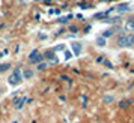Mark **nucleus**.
<instances>
[{"mask_svg":"<svg viewBox=\"0 0 134 123\" xmlns=\"http://www.w3.org/2000/svg\"><path fill=\"white\" fill-rule=\"evenodd\" d=\"M118 47L121 48H128V39H127V33H119V36L116 39Z\"/></svg>","mask_w":134,"mask_h":123,"instance_id":"obj_1","label":"nucleus"},{"mask_svg":"<svg viewBox=\"0 0 134 123\" xmlns=\"http://www.w3.org/2000/svg\"><path fill=\"white\" fill-rule=\"evenodd\" d=\"M20 81H21V74H20V69H15V72H14V74L9 77V84L15 86V84H18Z\"/></svg>","mask_w":134,"mask_h":123,"instance_id":"obj_2","label":"nucleus"},{"mask_svg":"<svg viewBox=\"0 0 134 123\" xmlns=\"http://www.w3.org/2000/svg\"><path fill=\"white\" fill-rule=\"evenodd\" d=\"M124 30L133 33L134 32V18H128L127 21H125V24H124Z\"/></svg>","mask_w":134,"mask_h":123,"instance_id":"obj_3","label":"nucleus"},{"mask_svg":"<svg viewBox=\"0 0 134 123\" xmlns=\"http://www.w3.org/2000/svg\"><path fill=\"white\" fill-rule=\"evenodd\" d=\"M127 39H128V48L134 45V33H128L127 35Z\"/></svg>","mask_w":134,"mask_h":123,"instance_id":"obj_4","label":"nucleus"},{"mask_svg":"<svg viewBox=\"0 0 134 123\" xmlns=\"http://www.w3.org/2000/svg\"><path fill=\"white\" fill-rule=\"evenodd\" d=\"M42 59H44V56H42V54H36L30 62H32V63H41V62H42Z\"/></svg>","mask_w":134,"mask_h":123,"instance_id":"obj_5","label":"nucleus"},{"mask_svg":"<svg viewBox=\"0 0 134 123\" xmlns=\"http://www.w3.org/2000/svg\"><path fill=\"white\" fill-rule=\"evenodd\" d=\"M72 50H74V53H75V56H77V54H80V50H81V45H80V44H77V42H74V44H72Z\"/></svg>","mask_w":134,"mask_h":123,"instance_id":"obj_6","label":"nucleus"},{"mask_svg":"<svg viewBox=\"0 0 134 123\" xmlns=\"http://www.w3.org/2000/svg\"><path fill=\"white\" fill-rule=\"evenodd\" d=\"M9 68H11L9 63H2V65H0V72H5V71H8Z\"/></svg>","mask_w":134,"mask_h":123,"instance_id":"obj_7","label":"nucleus"},{"mask_svg":"<svg viewBox=\"0 0 134 123\" xmlns=\"http://www.w3.org/2000/svg\"><path fill=\"white\" fill-rule=\"evenodd\" d=\"M113 101H115V98H113L111 95H107V96H104V102H105V104H111Z\"/></svg>","mask_w":134,"mask_h":123,"instance_id":"obj_8","label":"nucleus"},{"mask_svg":"<svg viewBox=\"0 0 134 123\" xmlns=\"http://www.w3.org/2000/svg\"><path fill=\"white\" fill-rule=\"evenodd\" d=\"M47 66H48V65H47V63H45V62H41V63H38L36 69H38V71H44V69L47 68Z\"/></svg>","mask_w":134,"mask_h":123,"instance_id":"obj_9","label":"nucleus"},{"mask_svg":"<svg viewBox=\"0 0 134 123\" xmlns=\"http://www.w3.org/2000/svg\"><path fill=\"white\" fill-rule=\"evenodd\" d=\"M130 104H131V101H122V102H119V107H121V108H125V107H128Z\"/></svg>","mask_w":134,"mask_h":123,"instance_id":"obj_10","label":"nucleus"},{"mask_svg":"<svg viewBox=\"0 0 134 123\" xmlns=\"http://www.w3.org/2000/svg\"><path fill=\"white\" fill-rule=\"evenodd\" d=\"M32 75H33V72H32V71H26L24 74H23V77H24L26 80H29V78H32Z\"/></svg>","mask_w":134,"mask_h":123,"instance_id":"obj_11","label":"nucleus"},{"mask_svg":"<svg viewBox=\"0 0 134 123\" xmlns=\"http://www.w3.org/2000/svg\"><path fill=\"white\" fill-rule=\"evenodd\" d=\"M26 101H27V98H21L18 101V104H17V108H21V107H23V104H24Z\"/></svg>","mask_w":134,"mask_h":123,"instance_id":"obj_12","label":"nucleus"},{"mask_svg":"<svg viewBox=\"0 0 134 123\" xmlns=\"http://www.w3.org/2000/svg\"><path fill=\"white\" fill-rule=\"evenodd\" d=\"M113 35V30H107V32H104V38H109Z\"/></svg>","mask_w":134,"mask_h":123,"instance_id":"obj_13","label":"nucleus"},{"mask_svg":"<svg viewBox=\"0 0 134 123\" xmlns=\"http://www.w3.org/2000/svg\"><path fill=\"white\" fill-rule=\"evenodd\" d=\"M69 30L72 32V33H77V32H79V27H75V26H71V27H69Z\"/></svg>","mask_w":134,"mask_h":123,"instance_id":"obj_14","label":"nucleus"},{"mask_svg":"<svg viewBox=\"0 0 134 123\" xmlns=\"http://www.w3.org/2000/svg\"><path fill=\"white\" fill-rule=\"evenodd\" d=\"M98 44H99V45H105V41H104V38H98Z\"/></svg>","mask_w":134,"mask_h":123,"instance_id":"obj_15","label":"nucleus"},{"mask_svg":"<svg viewBox=\"0 0 134 123\" xmlns=\"http://www.w3.org/2000/svg\"><path fill=\"white\" fill-rule=\"evenodd\" d=\"M104 65H105L107 68H113V65H111V63H110L109 60H104Z\"/></svg>","mask_w":134,"mask_h":123,"instance_id":"obj_16","label":"nucleus"},{"mask_svg":"<svg viewBox=\"0 0 134 123\" xmlns=\"http://www.w3.org/2000/svg\"><path fill=\"white\" fill-rule=\"evenodd\" d=\"M36 54H38V51H32V54H29V59L32 60V59H33V57H35Z\"/></svg>","mask_w":134,"mask_h":123,"instance_id":"obj_17","label":"nucleus"},{"mask_svg":"<svg viewBox=\"0 0 134 123\" xmlns=\"http://www.w3.org/2000/svg\"><path fill=\"white\" fill-rule=\"evenodd\" d=\"M66 20L68 18H59V21H60V23H66Z\"/></svg>","mask_w":134,"mask_h":123,"instance_id":"obj_18","label":"nucleus"}]
</instances>
